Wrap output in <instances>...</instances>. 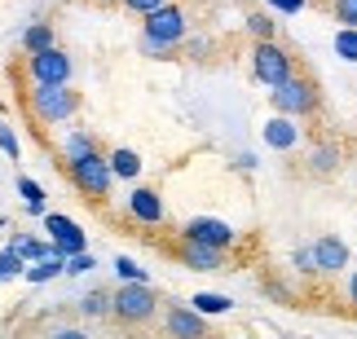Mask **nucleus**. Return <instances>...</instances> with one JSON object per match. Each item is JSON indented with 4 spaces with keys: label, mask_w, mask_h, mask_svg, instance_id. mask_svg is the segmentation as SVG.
I'll use <instances>...</instances> for the list:
<instances>
[{
    "label": "nucleus",
    "mask_w": 357,
    "mask_h": 339,
    "mask_svg": "<svg viewBox=\"0 0 357 339\" xmlns=\"http://www.w3.org/2000/svg\"><path fill=\"white\" fill-rule=\"evenodd\" d=\"M190 31V13L181 5H163L155 13H146V26H142V49L146 53H168L172 45H181Z\"/></svg>",
    "instance_id": "nucleus-1"
},
{
    "label": "nucleus",
    "mask_w": 357,
    "mask_h": 339,
    "mask_svg": "<svg viewBox=\"0 0 357 339\" xmlns=\"http://www.w3.org/2000/svg\"><path fill=\"white\" fill-rule=\"evenodd\" d=\"M252 75L265 88H278V84H287V79L296 75V62H291V53H287L282 45H273V40H256V49H252Z\"/></svg>",
    "instance_id": "nucleus-2"
},
{
    "label": "nucleus",
    "mask_w": 357,
    "mask_h": 339,
    "mask_svg": "<svg viewBox=\"0 0 357 339\" xmlns=\"http://www.w3.org/2000/svg\"><path fill=\"white\" fill-rule=\"evenodd\" d=\"M66 172H71V181H75V189H79L84 198H106V194H111L115 172H111V159H102L98 150L84 155V159H71V164H66Z\"/></svg>",
    "instance_id": "nucleus-3"
},
{
    "label": "nucleus",
    "mask_w": 357,
    "mask_h": 339,
    "mask_svg": "<svg viewBox=\"0 0 357 339\" xmlns=\"http://www.w3.org/2000/svg\"><path fill=\"white\" fill-rule=\"evenodd\" d=\"M269 102H273V111H278V115L300 119V115H313V111H318V88H313V79L291 75L287 84H278V88L269 93Z\"/></svg>",
    "instance_id": "nucleus-4"
},
{
    "label": "nucleus",
    "mask_w": 357,
    "mask_h": 339,
    "mask_svg": "<svg viewBox=\"0 0 357 339\" xmlns=\"http://www.w3.org/2000/svg\"><path fill=\"white\" fill-rule=\"evenodd\" d=\"M31 111H36V119L40 124H62V119H71L75 111H79V93H71V88H49V84H36V93H31Z\"/></svg>",
    "instance_id": "nucleus-5"
},
{
    "label": "nucleus",
    "mask_w": 357,
    "mask_h": 339,
    "mask_svg": "<svg viewBox=\"0 0 357 339\" xmlns=\"http://www.w3.org/2000/svg\"><path fill=\"white\" fill-rule=\"evenodd\" d=\"M155 308H159V300H155V291H150L146 282H123V287L115 291L111 313L119 322H146V317H155Z\"/></svg>",
    "instance_id": "nucleus-6"
},
{
    "label": "nucleus",
    "mask_w": 357,
    "mask_h": 339,
    "mask_svg": "<svg viewBox=\"0 0 357 339\" xmlns=\"http://www.w3.org/2000/svg\"><path fill=\"white\" fill-rule=\"evenodd\" d=\"M45 234H49V242L66 255V260L89 247V242H84V229H79L71 216H62V212H49V216H45Z\"/></svg>",
    "instance_id": "nucleus-7"
},
{
    "label": "nucleus",
    "mask_w": 357,
    "mask_h": 339,
    "mask_svg": "<svg viewBox=\"0 0 357 339\" xmlns=\"http://www.w3.org/2000/svg\"><path fill=\"white\" fill-rule=\"evenodd\" d=\"M31 75H36V84H49V88H62L66 79H71V58L53 45L45 53H31Z\"/></svg>",
    "instance_id": "nucleus-8"
},
{
    "label": "nucleus",
    "mask_w": 357,
    "mask_h": 339,
    "mask_svg": "<svg viewBox=\"0 0 357 339\" xmlns=\"http://www.w3.org/2000/svg\"><path fill=\"white\" fill-rule=\"evenodd\" d=\"M185 238H195V242H208V247H229L234 242V229H229L225 221H212V216H195V221L185 225Z\"/></svg>",
    "instance_id": "nucleus-9"
},
{
    "label": "nucleus",
    "mask_w": 357,
    "mask_h": 339,
    "mask_svg": "<svg viewBox=\"0 0 357 339\" xmlns=\"http://www.w3.org/2000/svg\"><path fill=\"white\" fill-rule=\"evenodd\" d=\"M313 260H318V274H340V269L349 265V247L335 234H322L313 242Z\"/></svg>",
    "instance_id": "nucleus-10"
},
{
    "label": "nucleus",
    "mask_w": 357,
    "mask_h": 339,
    "mask_svg": "<svg viewBox=\"0 0 357 339\" xmlns=\"http://www.w3.org/2000/svg\"><path fill=\"white\" fill-rule=\"evenodd\" d=\"M168 335L172 339H203L208 335V326H203V313H195V308H168Z\"/></svg>",
    "instance_id": "nucleus-11"
},
{
    "label": "nucleus",
    "mask_w": 357,
    "mask_h": 339,
    "mask_svg": "<svg viewBox=\"0 0 357 339\" xmlns=\"http://www.w3.org/2000/svg\"><path fill=\"white\" fill-rule=\"evenodd\" d=\"M181 265H185V269H199V274L221 269V247H208V242L185 238V242H181Z\"/></svg>",
    "instance_id": "nucleus-12"
},
{
    "label": "nucleus",
    "mask_w": 357,
    "mask_h": 339,
    "mask_svg": "<svg viewBox=\"0 0 357 339\" xmlns=\"http://www.w3.org/2000/svg\"><path fill=\"white\" fill-rule=\"evenodd\" d=\"M128 212H132V221H142V225H163V198L155 189H132Z\"/></svg>",
    "instance_id": "nucleus-13"
},
{
    "label": "nucleus",
    "mask_w": 357,
    "mask_h": 339,
    "mask_svg": "<svg viewBox=\"0 0 357 339\" xmlns=\"http://www.w3.org/2000/svg\"><path fill=\"white\" fill-rule=\"evenodd\" d=\"M296 141H300V128H296L291 115H273L265 124V145L269 150H291Z\"/></svg>",
    "instance_id": "nucleus-14"
},
{
    "label": "nucleus",
    "mask_w": 357,
    "mask_h": 339,
    "mask_svg": "<svg viewBox=\"0 0 357 339\" xmlns=\"http://www.w3.org/2000/svg\"><path fill=\"white\" fill-rule=\"evenodd\" d=\"M309 164H313V172H318V176H331V172L340 168V145H331V141H322L318 150L309 155Z\"/></svg>",
    "instance_id": "nucleus-15"
},
{
    "label": "nucleus",
    "mask_w": 357,
    "mask_h": 339,
    "mask_svg": "<svg viewBox=\"0 0 357 339\" xmlns=\"http://www.w3.org/2000/svg\"><path fill=\"white\" fill-rule=\"evenodd\" d=\"M18 194L26 198V212H31V216H49V207H45V189H40L31 176H18Z\"/></svg>",
    "instance_id": "nucleus-16"
},
{
    "label": "nucleus",
    "mask_w": 357,
    "mask_h": 339,
    "mask_svg": "<svg viewBox=\"0 0 357 339\" xmlns=\"http://www.w3.org/2000/svg\"><path fill=\"white\" fill-rule=\"evenodd\" d=\"M111 172L119 176V181H132V176L142 172V159H137L132 150H123V145H119V150H111Z\"/></svg>",
    "instance_id": "nucleus-17"
},
{
    "label": "nucleus",
    "mask_w": 357,
    "mask_h": 339,
    "mask_svg": "<svg viewBox=\"0 0 357 339\" xmlns=\"http://www.w3.org/2000/svg\"><path fill=\"white\" fill-rule=\"evenodd\" d=\"M190 304H195V313H229V308H234L229 295H216V291H199Z\"/></svg>",
    "instance_id": "nucleus-18"
},
{
    "label": "nucleus",
    "mask_w": 357,
    "mask_h": 339,
    "mask_svg": "<svg viewBox=\"0 0 357 339\" xmlns=\"http://www.w3.org/2000/svg\"><path fill=\"white\" fill-rule=\"evenodd\" d=\"M66 274V255H53V260H36L31 269H26V282H49V278H58Z\"/></svg>",
    "instance_id": "nucleus-19"
},
{
    "label": "nucleus",
    "mask_w": 357,
    "mask_h": 339,
    "mask_svg": "<svg viewBox=\"0 0 357 339\" xmlns=\"http://www.w3.org/2000/svg\"><path fill=\"white\" fill-rule=\"evenodd\" d=\"M22 49H26V53H45V49H53V26H49V22H36L31 31L22 36Z\"/></svg>",
    "instance_id": "nucleus-20"
},
{
    "label": "nucleus",
    "mask_w": 357,
    "mask_h": 339,
    "mask_svg": "<svg viewBox=\"0 0 357 339\" xmlns=\"http://www.w3.org/2000/svg\"><path fill=\"white\" fill-rule=\"evenodd\" d=\"M115 308V295H106V291H89L84 300H79V313L84 317H102V313H111Z\"/></svg>",
    "instance_id": "nucleus-21"
},
{
    "label": "nucleus",
    "mask_w": 357,
    "mask_h": 339,
    "mask_svg": "<svg viewBox=\"0 0 357 339\" xmlns=\"http://www.w3.org/2000/svg\"><path fill=\"white\" fill-rule=\"evenodd\" d=\"M93 150H98V145H93L89 132H71V137H66V145H62L66 164H71V159H84V155H93Z\"/></svg>",
    "instance_id": "nucleus-22"
},
{
    "label": "nucleus",
    "mask_w": 357,
    "mask_h": 339,
    "mask_svg": "<svg viewBox=\"0 0 357 339\" xmlns=\"http://www.w3.org/2000/svg\"><path fill=\"white\" fill-rule=\"evenodd\" d=\"M335 53L344 62H357V31H353V26H340V31H335Z\"/></svg>",
    "instance_id": "nucleus-23"
},
{
    "label": "nucleus",
    "mask_w": 357,
    "mask_h": 339,
    "mask_svg": "<svg viewBox=\"0 0 357 339\" xmlns=\"http://www.w3.org/2000/svg\"><path fill=\"white\" fill-rule=\"evenodd\" d=\"M115 274H119V282H146V269L128 260V255H115Z\"/></svg>",
    "instance_id": "nucleus-24"
},
{
    "label": "nucleus",
    "mask_w": 357,
    "mask_h": 339,
    "mask_svg": "<svg viewBox=\"0 0 357 339\" xmlns=\"http://www.w3.org/2000/svg\"><path fill=\"white\" fill-rule=\"evenodd\" d=\"M18 274H22V255L13 251V247H5V251H0V282H5V278H18Z\"/></svg>",
    "instance_id": "nucleus-25"
},
{
    "label": "nucleus",
    "mask_w": 357,
    "mask_h": 339,
    "mask_svg": "<svg viewBox=\"0 0 357 339\" xmlns=\"http://www.w3.org/2000/svg\"><path fill=\"white\" fill-rule=\"evenodd\" d=\"M247 26H252L256 40H273V18L269 13H247Z\"/></svg>",
    "instance_id": "nucleus-26"
},
{
    "label": "nucleus",
    "mask_w": 357,
    "mask_h": 339,
    "mask_svg": "<svg viewBox=\"0 0 357 339\" xmlns=\"http://www.w3.org/2000/svg\"><path fill=\"white\" fill-rule=\"evenodd\" d=\"M0 150H5L9 159H18V155H22V145H18V137H13V128L5 124V119H0Z\"/></svg>",
    "instance_id": "nucleus-27"
},
{
    "label": "nucleus",
    "mask_w": 357,
    "mask_h": 339,
    "mask_svg": "<svg viewBox=\"0 0 357 339\" xmlns=\"http://www.w3.org/2000/svg\"><path fill=\"white\" fill-rule=\"evenodd\" d=\"M335 18L357 31V0H335Z\"/></svg>",
    "instance_id": "nucleus-28"
},
{
    "label": "nucleus",
    "mask_w": 357,
    "mask_h": 339,
    "mask_svg": "<svg viewBox=\"0 0 357 339\" xmlns=\"http://www.w3.org/2000/svg\"><path fill=\"white\" fill-rule=\"evenodd\" d=\"M89 269H98V260H93V251H79L66 260V274H89Z\"/></svg>",
    "instance_id": "nucleus-29"
},
{
    "label": "nucleus",
    "mask_w": 357,
    "mask_h": 339,
    "mask_svg": "<svg viewBox=\"0 0 357 339\" xmlns=\"http://www.w3.org/2000/svg\"><path fill=\"white\" fill-rule=\"evenodd\" d=\"M163 5H172V0H123V9H132V13H155Z\"/></svg>",
    "instance_id": "nucleus-30"
},
{
    "label": "nucleus",
    "mask_w": 357,
    "mask_h": 339,
    "mask_svg": "<svg viewBox=\"0 0 357 339\" xmlns=\"http://www.w3.org/2000/svg\"><path fill=\"white\" fill-rule=\"evenodd\" d=\"M296 269H300V274H318V260H313V247H300V251H296Z\"/></svg>",
    "instance_id": "nucleus-31"
},
{
    "label": "nucleus",
    "mask_w": 357,
    "mask_h": 339,
    "mask_svg": "<svg viewBox=\"0 0 357 339\" xmlns=\"http://www.w3.org/2000/svg\"><path fill=\"white\" fill-rule=\"evenodd\" d=\"M269 5L278 9V13H300V9H305V0H269Z\"/></svg>",
    "instance_id": "nucleus-32"
},
{
    "label": "nucleus",
    "mask_w": 357,
    "mask_h": 339,
    "mask_svg": "<svg viewBox=\"0 0 357 339\" xmlns=\"http://www.w3.org/2000/svg\"><path fill=\"white\" fill-rule=\"evenodd\" d=\"M49 339H89V331H75V326H62V331H53Z\"/></svg>",
    "instance_id": "nucleus-33"
},
{
    "label": "nucleus",
    "mask_w": 357,
    "mask_h": 339,
    "mask_svg": "<svg viewBox=\"0 0 357 339\" xmlns=\"http://www.w3.org/2000/svg\"><path fill=\"white\" fill-rule=\"evenodd\" d=\"M349 300L357 304V269H353V278H349Z\"/></svg>",
    "instance_id": "nucleus-34"
},
{
    "label": "nucleus",
    "mask_w": 357,
    "mask_h": 339,
    "mask_svg": "<svg viewBox=\"0 0 357 339\" xmlns=\"http://www.w3.org/2000/svg\"><path fill=\"white\" fill-rule=\"evenodd\" d=\"M98 5H106V0H98Z\"/></svg>",
    "instance_id": "nucleus-35"
}]
</instances>
